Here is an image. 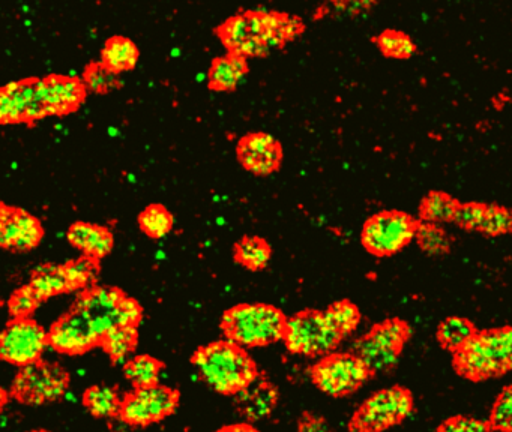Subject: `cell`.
Returning <instances> with one entry per match:
<instances>
[{
  "mask_svg": "<svg viewBox=\"0 0 512 432\" xmlns=\"http://www.w3.org/2000/svg\"><path fill=\"white\" fill-rule=\"evenodd\" d=\"M302 32V21L277 12H247L223 24L224 45L238 56H265Z\"/></svg>",
  "mask_w": 512,
  "mask_h": 432,
  "instance_id": "obj_1",
  "label": "cell"
},
{
  "mask_svg": "<svg viewBox=\"0 0 512 432\" xmlns=\"http://www.w3.org/2000/svg\"><path fill=\"white\" fill-rule=\"evenodd\" d=\"M197 371L208 386L220 393L242 392L256 380L250 357L230 342H217L197 351Z\"/></svg>",
  "mask_w": 512,
  "mask_h": 432,
  "instance_id": "obj_2",
  "label": "cell"
},
{
  "mask_svg": "<svg viewBox=\"0 0 512 432\" xmlns=\"http://www.w3.org/2000/svg\"><path fill=\"white\" fill-rule=\"evenodd\" d=\"M455 365L472 380L497 377L512 371V329L475 335L455 357Z\"/></svg>",
  "mask_w": 512,
  "mask_h": 432,
  "instance_id": "obj_3",
  "label": "cell"
},
{
  "mask_svg": "<svg viewBox=\"0 0 512 432\" xmlns=\"http://www.w3.org/2000/svg\"><path fill=\"white\" fill-rule=\"evenodd\" d=\"M223 329L235 344L260 347L284 336L286 321L274 306L241 305L226 312Z\"/></svg>",
  "mask_w": 512,
  "mask_h": 432,
  "instance_id": "obj_4",
  "label": "cell"
},
{
  "mask_svg": "<svg viewBox=\"0 0 512 432\" xmlns=\"http://www.w3.org/2000/svg\"><path fill=\"white\" fill-rule=\"evenodd\" d=\"M76 309L82 312L92 329L103 339L109 330L118 326H136L142 309L136 300L128 299L116 288H95L86 293Z\"/></svg>",
  "mask_w": 512,
  "mask_h": 432,
  "instance_id": "obj_5",
  "label": "cell"
},
{
  "mask_svg": "<svg viewBox=\"0 0 512 432\" xmlns=\"http://www.w3.org/2000/svg\"><path fill=\"white\" fill-rule=\"evenodd\" d=\"M284 339L287 348L304 356H319L337 347L343 335L326 312L308 311L286 321Z\"/></svg>",
  "mask_w": 512,
  "mask_h": 432,
  "instance_id": "obj_6",
  "label": "cell"
},
{
  "mask_svg": "<svg viewBox=\"0 0 512 432\" xmlns=\"http://www.w3.org/2000/svg\"><path fill=\"white\" fill-rule=\"evenodd\" d=\"M412 396L401 387L380 390L362 404L353 417L356 432H382L406 419L412 411Z\"/></svg>",
  "mask_w": 512,
  "mask_h": 432,
  "instance_id": "obj_7",
  "label": "cell"
},
{
  "mask_svg": "<svg viewBox=\"0 0 512 432\" xmlns=\"http://www.w3.org/2000/svg\"><path fill=\"white\" fill-rule=\"evenodd\" d=\"M409 338V327L398 320L386 321L355 344V356L370 372H386L397 362Z\"/></svg>",
  "mask_w": 512,
  "mask_h": 432,
  "instance_id": "obj_8",
  "label": "cell"
},
{
  "mask_svg": "<svg viewBox=\"0 0 512 432\" xmlns=\"http://www.w3.org/2000/svg\"><path fill=\"white\" fill-rule=\"evenodd\" d=\"M64 369L55 365L32 363L25 366L14 381V395L26 404L40 405L56 401L67 389Z\"/></svg>",
  "mask_w": 512,
  "mask_h": 432,
  "instance_id": "obj_9",
  "label": "cell"
},
{
  "mask_svg": "<svg viewBox=\"0 0 512 432\" xmlns=\"http://www.w3.org/2000/svg\"><path fill=\"white\" fill-rule=\"evenodd\" d=\"M368 375L367 366L350 354L326 357L313 369L314 383L331 396L350 395L367 381Z\"/></svg>",
  "mask_w": 512,
  "mask_h": 432,
  "instance_id": "obj_10",
  "label": "cell"
},
{
  "mask_svg": "<svg viewBox=\"0 0 512 432\" xmlns=\"http://www.w3.org/2000/svg\"><path fill=\"white\" fill-rule=\"evenodd\" d=\"M415 224L403 213L386 212L374 216L365 224L362 242L376 255H391L412 240Z\"/></svg>",
  "mask_w": 512,
  "mask_h": 432,
  "instance_id": "obj_11",
  "label": "cell"
},
{
  "mask_svg": "<svg viewBox=\"0 0 512 432\" xmlns=\"http://www.w3.org/2000/svg\"><path fill=\"white\" fill-rule=\"evenodd\" d=\"M47 345L43 327L35 321L16 320L2 333L0 354L14 365L28 366L37 363Z\"/></svg>",
  "mask_w": 512,
  "mask_h": 432,
  "instance_id": "obj_12",
  "label": "cell"
},
{
  "mask_svg": "<svg viewBox=\"0 0 512 432\" xmlns=\"http://www.w3.org/2000/svg\"><path fill=\"white\" fill-rule=\"evenodd\" d=\"M178 395L161 386L140 387L122 404L121 414L131 425H149L173 413Z\"/></svg>",
  "mask_w": 512,
  "mask_h": 432,
  "instance_id": "obj_13",
  "label": "cell"
},
{
  "mask_svg": "<svg viewBox=\"0 0 512 432\" xmlns=\"http://www.w3.org/2000/svg\"><path fill=\"white\" fill-rule=\"evenodd\" d=\"M43 227L31 213L2 206L0 213V245L10 251L25 252L43 239Z\"/></svg>",
  "mask_w": 512,
  "mask_h": 432,
  "instance_id": "obj_14",
  "label": "cell"
},
{
  "mask_svg": "<svg viewBox=\"0 0 512 432\" xmlns=\"http://www.w3.org/2000/svg\"><path fill=\"white\" fill-rule=\"evenodd\" d=\"M100 336L92 329L89 321L76 308L53 326L49 342L62 353H83L94 347Z\"/></svg>",
  "mask_w": 512,
  "mask_h": 432,
  "instance_id": "obj_15",
  "label": "cell"
},
{
  "mask_svg": "<svg viewBox=\"0 0 512 432\" xmlns=\"http://www.w3.org/2000/svg\"><path fill=\"white\" fill-rule=\"evenodd\" d=\"M238 158L248 171L269 174L280 167L283 150L280 143L269 134H250L239 141Z\"/></svg>",
  "mask_w": 512,
  "mask_h": 432,
  "instance_id": "obj_16",
  "label": "cell"
},
{
  "mask_svg": "<svg viewBox=\"0 0 512 432\" xmlns=\"http://www.w3.org/2000/svg\"><path fill=\"white\" fill-rule=\"evenodd\" d=\"M40 93L47 116H53L76 110L85 98V87L74 78L52 75L40 80Z\"/></svg>",
  "mask_w": 512,
  "mask_h": 432,
  "instance_id": "obj_17",
  "label": "cell"
},
{
  "mask_svg": "<svg viewBox=\"0 0 512 432\" xmlns=\"http://www.w3.org/2000/svg\"><path fill=\"white\" fill-rule=\"evenodd\" d=\"M68 239L92 258L104 257L113 248V236L109 230L98 225L85 224V222H76L71 225Z\"/></svg>",
  "mask_w": 512,
  "mask_h": 432,
  "instance_id": "obj_18",
  "label": "cell"
},
{
  "mask_svg": "<svg viewBox=\"0 0 512 432\" xmlns=\"http://www.w3.org/2000/svg\"><path fill=\"white\" fill-rule=\"evenodd\" d=\"M277 401V392L266 381L254 380L239 392V407L248 419L260 420L268 416Z\"/></svg>",
  "mask_w": 512,
  "mask_h": 432,
  "instance_id": "obj_19",
  "label": "cell"
},
{
  "mask_svg": "<svg viewBox=\"0 0 512 432\" xmlns=\"http://www.w3.org/2000/svg\"><path fill=\"white\" fill-rule=\"evenodd\" d=\"M247 72V63L238 54L217 59L209 72V83L217 90H232Z\"/></svg>",
  "mask_w": 512,
  "mask_h": 432,
  "instance_id": "obj_20",
  "label": "cell"
},
{
  "mask_svg": "<svg viewBox=\"0 0 512 432\" xmlns=\"http://www.w3.org/2000/svg\"><path fill=\"white\" fill-rule=\"evenodd\" d=\"M31 287L41 300L70 291V282H68L65 267L55 266V264L38 267L32 276Z\"/></svg>",
  "mask_w": 512,
  "mask_h": 432,
  "instance_id": "obj_21",
  "label": "cell"
},
{
  "mask_svg": "<svg viewBox=\"0 0 512 432\" xmlns=\"http://www.w3.org/2000/svg\"><path fill=\"white\" fill-rule=\"evenodd\" d=\"M137 59H139V50L136 44L124 36H115L110 39L103 50L104 65L116 74L134 68Z\"/></svg>",
  "mask_w": 512,
  "mask_h": 432,
  "instance_id": "obj_22",
  "label": "cell"
},
{
  "mask_svg": "<svg viewBox=\"0 0 512 432\" xmlns=\"http://www.w3.org/2000/svg\"><path fill=\"white\" fill-rule=\"evenodd\" d=\"M235 257L239 263L244 264L248 269H262L271 258V248L260 237H244L236 245Z\"/></svg>",
  "mask_w": 512,
  "mask_h": 432,
  "instance_id": "obj_23",
  "label": "cell"
},
{
  "mask_svg": "<svg viewBox=\"0 0 512 432\" xmlns=\"http://www.w3.org/2000/svg\"><path fill=\"white\" fill-rule=\"evenodd\" d=\"M107 353L115 360H124L133 353L137 344L136 326H118L101 339Z\"/></svg>",
  "mask_w": 512,
  "mask_h": 432,
  "instance_id": "obj_24",
  "label": "cell"
},
{
  "mask_svg": "<svg viewBox=\"0 0 512 432\" xmlns=\"http://www.w3.org/2000/svg\"><path fill=\"white\" fill-rule=\"evenodd\" d=\"M475 336L472 324L463 318L452 317L443 321L439 329V339L446 348L461 350Z\"/></svg>",
  "mask_w": 512,
  "mask_h": 432,
  "instance_id": "obj_25",
  "label": "cell"
},
{
  "mask_svg": "<svg viewBox=\"0 0 512 432\" xmlns=\"http://www.w3.org/2000/svg\"><path fill=\"white\" fill-rule=\"evenodd\" d=\"M85 404L94 416L112 417L121 410L118 395L110 387H92L86 392Z\"/></svg>",
  "mask_w": 512,
  "mask_h": 432,
  "instance_id": "obj_26",
  "label": "cell"
},
{
  "mask_svg": "<svg viewBox=\"0 0 512 432\" xmlns=\"http://www.w3.org/2000/svg\"><path fill=\"white\" fill-rule=\"evenodd\" d=\"M160 363L149 356H140L128 362L125 374L136 386H154L160 377Z\"/></svg>",
  "mask_w": 512,
  "mask_h": 432,
  "instance_id": "obj_27",
  "label": "cell"
},
{
  "mask_svg": "<svg viewBox=\"0 0 512 432\" xmlns=\"http://www.w3.org/2000/svg\"><path fill=\"white\" fill-rule=\"evenodd\" d=\"M140 227L148 236L158 239L172 230V215L161 204H152L139 218Z\"/></svg>",
  "mask_w": 512,
  "mask_h": 432,
  "instance_id": "obj_28",
  "label": "cell"
},
{
  "mask_svg": "<svg viewBox=\"0 0 512 432\" xmlns=\"http://www.w3.org/2000/svg\"><path fill=\"white\" fill-rule=\"evenodd\" d=\"M457 207V204L451 198L439 194V192H434V194L425 198L424 204H422V215L427 221L445 222L454 219Z\"/></svg>",
  "mask_w": 512,
  "mask_h": 432,
  "instance_id": "obj_29",
  "label": "cell"
},
{
  "mask_svg": "<svg viewBox=\"0 0 512 432\" xmlns=\"http://www.w3.org/2000/svg\"><path fill=\"white\" fill-rule=\"evenodd\" d=\"M478 230L491 236L512 231V212L496 206L484 207Z\"/></svg>",
  "mask_w": 512,
  "mask_h": 432,
  "instance_id": "obj_30",
  "label": "cell"
},
{
  "mask_svg": "<svg viewBox=\"0 0 512 432\" xmlns=\"http://www.w3.org/2000/svg\"><path fill=\"white\" fill-rule=\"evenodd\" d=\"M326 314L343 338L352 333L359 324L358 309L349 302L335 303L326 311Z\"/></svg>",
  "mask_w": 512,
  "mask_h": 432,
  "instance_id": "obj_31",
  "label": "cell"
},
{
  "mask_svg": "<svg viewBox=\"0 0 512 432\" xmlns=\"http://www.w3.org/2000/svg\"><path fill=\"white\" fill-rule=\"evenodd\" d=\"M379 47L382 48L383 53L388 54L392 57H410L415 53V44L409 36L404 33L394 32V30H388V32L382 33L379 36Z\"/></svg>",
  "mask_w": 512,
  "mask_h": 432,
  "instance_id": "obj_32",
  "label": "cell"
},
{
  "mask_svg": "<svg viewBox=\"0 0 512 432\" xmlns=\"http://www.w3.org/2000/svg\"><path fill=\"white\" fill-rule=\"evenodd\" d=\"M64 267L68 282H70V291L86 287L97 276V266L89 258L71 261V263L65 264Z\"/></svg>",
  "mask_w": 512,
  "mask_h": 432,
  "instance_id": "obj_33",
  "label": "cell"
},
{
  "mask_svg": "<svg viewBox=\"0 0 512 432\" xmlns=\"http://www.w3.org/2000/svg\"><path fill=\"white\" fill-rule=\"evenodd\" d=\"M491 425L503 432H512V384L506 387L491 413Z\"/></svg>",
  "mask_w": 512,
  "mask_h": 432,
  "instance_id": "obj_34",
  "label": "cell"
},
{
  "mask_svg": "<svg viewBox=\"0 0 512 432\" xmlns=\"http://www.w3.org/2000/svg\"><path fill=\"white\" fill-rule=\"evenodd\" d=\"M86 84L95 92H109L119 84L118 74L107 68L104 63L91 65L86 71Z\"/></svg>",
  "mask_w": 512,
  "mask_h": 432,
  "instance_id": "obj_35",
  "label": "cell"
},
{
  "mask_svg": "<svg viewBox=\"0 0 512 432\" xmlns=\"http://www.w3.org/2000/svg\"><path fill=\"white\" fill-rule=\"evenodd\" d=\"M41 302L40 297L37 296L31 285L29 287L20 288L19 291L13 294L10 300V314L17 320H23L28 317L31 312L35 311L38 303Z\"/></svg>",
  "mask_w": 512,
  "mask_h": 432,
  "instance_id": "obj_36",
  "label": "cell"
},
{
  "mask_svg": "<svg viewBox=\"0 0 512 432\" xmlns=\"http://www.w3.org/2000/svg\"><path fill=\"white\" fill-rule=\"evenodd\" d=\"M418 240L430 254H440L448 249V237L436 225L424 224L418 228Z\"/></svg>",
  "mask_w": 512,
  "mask_h": 432,
  "instance_id": "obj_37",
  "label": "cell"
},
{
  "mask_svg": "<svg viewBox=\"0 0 512 432\" xmlns=\"http://www.w3.org/2000/svg\"><path fill=\"white\" fill-rule=\"evenodd\" d=\"M437 432H491V425L472 417H454L443 423Z\"/></svg>",
  "mask_w": 512,
  "mask_h": 432,
  "instance_id": "obj_38",
  "label": "cell"
},
{
  "mask_svg": "<svg viewBox=\"0 0 512 432\" xmlns=\"http://www.w3.org/2000/svg\"><path fill=\"white\" fill-rule=\"evenodd\" d=\"M482 213H484V206H479V204H464V206L457 207L454 219L461 227L478 228Z\"/></svg>",
  "mask_w": 512,
  "mask_h": 432,
  "instance_id": "obj_39",
  "label": "cell"
},
{
  "mask_svg": "<svg viewBox=\"0 0 512 432\" xmlns=\"http://www.w3.org/2000/svg\"><path fill=\"white\" fill-rule=\"evenodd\" d=\"M301 432H332L322 419H305L301 425Z\"/></svg>",
  "mask_w": 512,
  "mask_h": 432,
  "instance_id": "obj_40",
  "label": "cell"
},
{
  "mask_svg": "<svg viewBox=\"0 0 512 432\" xmlns=\"http://www.w3.org/2000/svg\"><path fill=\"white\" fill-rule=\"evenodd\" d=\"M220 432H257L250 426H232V428L223 429Z\"/></svg>",
  "mask_w": 512,
  "mask_h": 432,
  "instance_id": "obj_41",
  "label": "cell"
},
{
  "mask_svg": "<svg viewBox=\"0 0 512 432\" xmlns=\"http://www.w3.org/2000/svg\"><path fill=\"white\" fill-rule=\"evenodd\" d=\"M35 432H46V431H35Z\"/></svg>",
  "mask_w": 512,
  "mask_h": 432,
  "instance_id": "obj_42",
  "label": "cell"
}]
</instances>
